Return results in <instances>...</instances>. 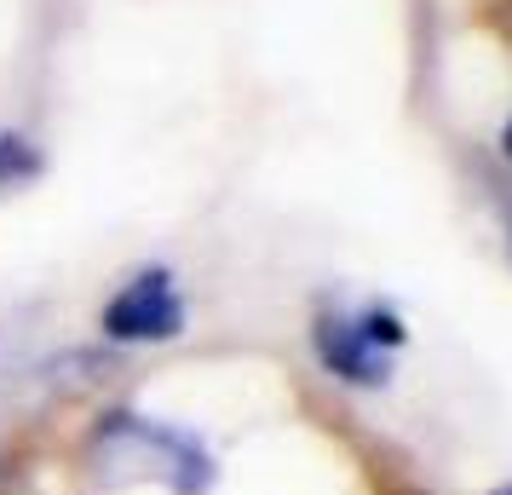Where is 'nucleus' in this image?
Returning a JSON list of instances; mask_svg holds the SVG:
<instances>
[{
    "label": "nucleus",
    "instance_id": "39448f33",
    "mask_svg": "<svg viewBox=\"0 0 512 495\" xmlns=\"http://www.w3.org/2000/svg\"><path fill=\"white\" fill-rule=\"evenodd\" d=\"M501 144H507V162H512V121H507V133H501Z\"/></svg>",
    "mask_w": 512,
    "mask_h": 495
},
{
    "label": "nucleus",
    "instance_id": "7ed1b4c3",
    "mask_svg": "<svg viewBox=\"0 0 512 495\" xmlns=\"http://www.w3.org/2000/svg\"><path fill=\"white\" fill-rule=\"evenodd\" d=\"M93 449H133V455H156V472H162L173 495H202L213 484V455L190 432H173V426L139 421V415H104L93 432Z\"/></svg>",
    "mask_w": 512,
    "mask_h": 495
},
{
    "label": "nucleus",
    "instance_id": "20e7f679",
    "mask_svg": "<svg viewBox=\"0 0 512 495\" xmlns=\"http://www.w3.org/2000/svg\"><path fill=\"white\" fill-rule=\"evenodd\" d=\"M41 150H35V139H24V133H0V196H12V190H24L41 179Z\"/></svg>",
    "mask_w": 512,
    "mask_h": 495
},
{
    "label": "nucleus",
    "instance_id": "0eeeda50",
    "mask_svg": "<svg viewBox=\"0 0 512 495\" xmlns=\"http://www.w3.org/2000/svg\"><path fill=\"white\" fill-rule=\"evenodd\" d=\"M495 495H512V484H507V490H495Z\"/></svg>",
    "mask_w": 512,
    "mask_h": 495
},
{
    "label": "nucleus",
    "instance_id": "f03ea898",
    "mask_svg": "<svg viewBox=\"0 0 512 495\" xmlns=\"http://www.w3.org/2000/svg\"><path fill=\"white\" fill-rule=\"evenodd\" d=\"M98 329L110 334L116 346H167V340H179L185 334V294L173 283V271L167 265L133 271L116 288V300L104 306Z\"/></svg>",
    "mask_w": 512,
    "mask_h": 495
},
{
    "label": "nucleus",
    "instance_id": "f257e3e1",
    "mask_svg": "<svg viewBox=\"0 0 512 495\" xmlns=\"http://www.w3.org/2000/svg\"><path fill=\"white\" fill-rule=\"evenodd\" d=\"M403 340L409 329L392 306H328L311 323L317 363L357 392H380L392 380V357L403 352Z\"/></svg>",
    "mask_w": 512,
    "mask_h": 495
},
{
    "label": "nucleus",
    "instance_id": "423d86ee",
    "mask_svg": "<svg viewBox=\"0 0 512 495\" xmlns=\"http://www.w3.org/2000/svg\"><path fill=\"white\" fill-rule=\"evenodd\" d=\"M507 254H512V219H507Z\"/></svg>",
    "mask_w": 512,
    "mask_h": 495
}]
</instances>
